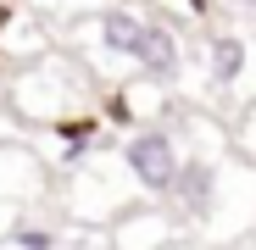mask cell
<instances>
[{"instance_id":"cell-1","label":"cell","mask_w":256,"mask_h":250,"mask_svg":"<svg viewBox=\"0 0 256 250\" xmlns=\"http://www.w3.org/2000/svg\"><path fill=\"white\" fill-rule=\"evenodd\" d=\"M122 167H128V178H134L145 195H173L184 156H178V145H173L167 128H140L122 145Z\"/></svg>"},{"instance_id":"cell-2","label":"cell","mask_w":256,"mask_h":250,"mask_svg":"<svg viewBox=\"0 0 256 250\" xmlns=\"http://www.w3.org/2000/svg\"><path fill=\"white\" fill-rule=\"evenodd\" d=\"M28 195H39V167H34V156L0 145V228H17V223H22Z\"/></svg>"},{"instance_id":"cell-3","label":"cell","mask_w":256,"mask_h":250,"mask_svg":"<svg viewBox=\"0 0 256 250\" xmlns=\"http://www.w3.org/2000/svg\"><path fill=\"white\" fill-rule=\"evenodd\" d=\"M140 72L145 78H156V83H173L178 72H184V50H178V33L167 28L162 17H150L145 22V39H140Z\"/></svg>"},{"instance_id":"cell-4","label":"cell","mask_w":256,"mask_h":250,"mask_svg":"<svg viewBox=\"0 0 256 250\" xmlns=\"http://www.w3.org/2000/svg\"><path fill=\"white\" fill-rule=\"evenodd\" d=\"M145 22H150V17L128 11V6H106L90 28H95V39H100V50H106V56L134 61V56H140V39H145Z\"/></svg>"},{"instance_id":"cell-5","label":"cell","mask_w":256,"mask_h":250,"mask_svg":"<svg viewBox=\"0 0 256 250\" xmlns=\"http://www.w3.org/2000/svg\"><path fill=\"white\" fill-rule=\"evenodd\" d=\"M173 200L184 206L190 217H206L212 200H218V161H206V156H184L178 184H173Z\"/></svg>"},{"instance_id":"cell-6","label":"cell","mask_w":256,"mask_h":250,"mask_svg":"<svg viewBox=\"0 0 256 250\" xmlns=\"http://www.w3.org/2000/svg\"><path fill=\"white\" fill-rule=\"evenodd\" d=\"M250 67V45L240 33H212V45H206V72L218 89H228V83H240V72Z\"/></svg>"},{"instance_id":"cell-7","label":"cell","mask_w":256,"mask_h":250,"mask_svg":"<svg viewBox=\"0 0 256 250\" xmlns=\"http://www.w3.org/2000/svg\"><path fill=\"white\" fill-rule=\"evenodd\" d=\"M6 250H62V234L50 228V223H17L12 234H6Z\"/></svg>"},{"instance_id":"cell-8","label":"cell","mask_w":256,"mask_h":250,"mask_svg":"<svg viewBox=\"0 0 256 250\" xmlns=\"http://www.w3.org/2000/svg\"><path fill=\"white\" fill-rule=\"evenodd\" d=\"M106 122H117V128H128L134 122V106H128V95L117 89V95H106Z\"/></svg>"},{"instance_id":"cell-9","label":"cell","mask_w":256,"mask_h":250,"mask_svg":"<svg viewBox=\"0 0 256 250\" xmlns=\"http://www.w3.org/2000/svg\"><path fill=\"white\" fill-rule=\"evenodd\" d=\"M62 250H106V239L100 234H72V239H62Z\"/></svg>"},{"instance_id":"cell-10","label":"cell","mask_w":256,"mask_h":250,"mask_svg":"<svg viewBox=\"0 0 256 250\" xmlns=\"http://www.w3.org/2000/svg\"><path fill=\"white\" fill-rule=\"evenodd\" d=\"M234 6H240V11H245V6H250V11H256V0H234Z\"/></svg>"},{"instance_id":"cell-11","label":"cell","mask_w":256,"mask_h":250,"mask_svg":"<svg viewBox=\"0 0 256 250\" xmlns=\"http://www.w3.org/2000/svg\"><path fill=\"white\" fill-rule=\"evenodd\" d=\"M0 56H6V50H0ZM0 72H6V61H0Z\"/></svg>"}]
</instances>
